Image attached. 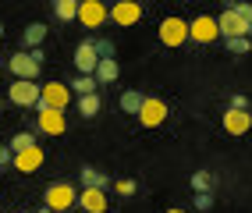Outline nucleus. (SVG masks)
<instances>
[{
    "mask_svg": "<svg viewBox=\"0 0 252 213\" xmlns=\"http://www.w3.org/2000/svg\"><path fill=\"white\" fill-rule=\"evenodd\" d=\"M114 192L117 195H135V182H131V178H121V182H114Z\"/></svg>",
    "mask_w": 252,
    "mask_h": 213,
    "instance_id": "nucleus-26",
    "label": "nucleus"
},
{
    "mask_svg": "<svg viewBox=\"0 0 252 213\" xmlns=\"http://www.w3.org/2000/svg\"><path fill=\"white\" fill-rule=\"evenodd\" d=\"M231 11L238 14L242 22H249V25H252V4H231Z\"/></svg>",
    "mask_w": 252,
    "mask_h": 213,
    "instance_id": "nucleus-28",
    "label": "nucleus"
},
{
    "mask_svg": "<svg viewBox=\"0 0 252 213\" xmlns=\"http://www.w3.org/2000/svg\"><path fill=\"white\" fill-rule=\"evenodd\" d=\"M167 103L160 100V96H146L142 100V110H139V121H142V128H157V124H163L167 121Z\"/></svg>",
    "mask_w": 252,
    "mask_h": 213,
    "instance_id": "nucleus-7",
    "label": "nucleus"
},
{
    "mask_svg": "<svg viewBox=\"0 0 252 213\" xmlns=\"http://www.w3.org/2000/svg\"><path fill=\"white\" fill-rule=\"evenodd\" d=\"M93 46H96L99 61H114V43L110 39H93Z\"/></svg>",
    "mask_w": 252,
    "mask_h": 213,
    "instance_id": "nucleus-25",
    "label": "nucleus"
},
{
    "mask_svg": "<svg viewBox=\"0 0 252 213\" xmlns=\"http://www.w3.org/2000/svg\"><path fill=\"white\" fill-rule=\"evenodd\" d=\"M107 18L114 25H121V29H131L139 18H142V4H135V0H121V4H114Z\"/></svg>",
    "mask_w": 252,
    "mask_h": 213,
    "instance_id": "nucleus-8",
    "label": "nucleus"
},
{
    "mask_svg": "<svg viewBox=\"0 0 252 213\" xmlns=\"http://www.w3.org/2000/svg\"><path fill=\"white\" fill-rule=\"evenodd\" d=\"M189 39L206 46L213 39H220V29H217V18H210V14H199L195 22H189Z\"/></svg>",
    "mask_w": 252,
    "mask_h": 213,
    "instance_id": "nucleus-4",
    "label": "nucleus"
},
{
    "mask_svg": "<svg viewBox=\"0 0 252 213\" xmlns=\"http://www.w3.org/2000/svg\"><path fill=\"white\" fill-rule=\"evenodd\" d=\"M32 146H36V135H32V132H18V135H14V139L7 142V150H11V156H14V153L32 150Z\"/></svg>",
    "mask_w": 252,
    "mask_h": 213,
    "instance_id": "nucleus-22",
    "label": "nucleus"
},
{
    "mask_svg": "<svg viewBox=\"0 0 252 213\" xmlns=\"http://www.w3.org/2000/svg\"><path fill=\"white\" fill-rule=\"evenodd\" d=\"M117 75H121V64H117V57H114V61H99L96 71H93L96 86H110V82H117Z\"/></svg>",
    "mask_w": 252,
    "mask_h": 213,
    "instance_id": "nucleus-16",
    "label": "nucleus"
},
{
    "mask_svg": "<svg viewBox=\"0 0 252 213\" xmlns=\"http://www.w3.org/2000/svg\"><path fill=\"white\" fill-rule=\"evenodd\" d=\"M36 213H50V210H46V206H43V210H36Z\"/></svg>",
    "mask_w": 252,
    "mask_h": 213,
    "instance_id": "nucleus-33",
    "label": "nucleus"
},
{
    "mask_svg": "<svg viewBox=\"0 0 252 213\" xmlns=\"http://www.w3.org/2000/svg\"><path fill=\"white\" fill-rule=\"evenodd\" d=\"M7 96H11L14 107H36L39 103V86H36V82H18V78H14Z\"/></svg>",
    "mask_w": 252,
    "mask_h": 213,
    "instance_id": "nucleus-9",
    "label": "nucleus"
},
{
    "mask_svg": "<svg viewBox=\"0 0 252 213\" xmlns=\"http://www.w3.org/2000/svg\"><path fill=\"white\" fill-rule=\"evenodd\" d=\"M217 29H220V36H224V39H242V36H245V39H252V25H249V22H242L231 7L220 14V18H217Z\"/></svg>",
    "mask_w": 252,
    "mask_h": 213,
    "instance_id": "nucleus-5",
    "label": "nucleus"
},
{
    "mask_svg": "<svg viewBox=\"0 0 252 213\" xmlns=\"http://www.w3.org/2000/svg\"><path fill=\"white\" fill-rule=\"evenodd\" d=\"M7 68H11V75L18 78V82H36L39 71H43V54H39V50H32V54H29V50L11 54Z\"/></svg>",
    "mask_w": 252,
    "mask_h": 213,
    "instance_id": "nucleus-1",
    "label": "nucleus"
},
{
    "mask_svg": "<svg viewBox=\"0 0 252 213\" xmlns=\"http://www.w3.org/2000/svg\"><path fill=\"white\" fill-rule=\"evenodd\" d=\"M4 163H11V150H7V146H0V167H4Z\"/></svg>",
    "mask_w": 252,
    "mask_h": 213,
    "instance_id": "nucleus-31",
    "label": "nucleus"
},
{
    "mask_svg": "<svg viewBox=\"0 0 252 213\" xmlns=\"http://www.w3.org/2000/svg\"><path fill=\"white\" fill-rule=\"evenodd\" d=\"M107 14H110V7H103L99 0H86V4H78V22L86 25V29H99L107 22Z\"/></svg>",
    "mask_w": 252,
    "mask_h": 213,
    "instance_id": "nucleus-10",
    "label": "nucleus"
},
{
    "mask_svg": "<svg viewBox=\"0 0 252 213\" xmlns=\"http://www.w3.org/2000/svg\"><path fill=\"white\" fill-rule=\"evenodd\" d=\"M192 203H195V210H203V213H206V210L213 206V195H210V192H199V195H195Z\"/></svg>",
    "mask_w": 252,
    "mask_h": 213,
    "instance_id": "nucleus-29",
    "label": "nucleus"
},
{
    "mask_svg": "<svg viewBox=\"0 0 252 213\" xmlns=\"http://www.w3.org/2000/svg\"><path fill=\"white\" fill-rule=\"evenodd\" d=\"M192 188H195V195H199V192H210V188H213V178H210L206 171H195V174H192Z\"/></svg>",
    "mask_w": 252,
    "mask_h": 213,
    "instance_id": "nucleus-24",
    "label": "nucleus"
},
{
    "mask_svg": "<svg viewBox=\"0 0 252 213\" xmlns=\"http://www.w3.org/2000/svg\"><path fill=\"white\" fill-rule=\"evenodd\" d=\"M36 118H39V132L43 135H64V132H68L64 110H43V114H36Z\"/></svg>",
    "mask_w": 252,
    "mask_h": 213,
    "instance_id": "nucleus-12",
    "label": "nucleus"
},
{
    "mask_svg": "<svg viewBox=\"0 0 252 213\" xmlns=\"http://www.w3.org/2000/svg\"><path fill=\"white\" fill-rule=\"evenodd\" d=\"M0 39H4V25H0Z\"/></svg>",
    "mask_w": 252,
    "mask_h": 213,
    "instance_id": "nucleus-34",
    "label": "nucleus"
},
{
    "mask_svg": "<svg viewBox=\"0 0 252 213\" xmlns=\"http://www.w3.org/2000/svg\"><path fill=\"white\" fill-rule=\"evenodd\" d=\"M167 213H185V210H178V206H174V210H167Z\"/></svg>",
    "mask_w": 252,
    "mask_h": 213,
    "instance_id": "nucleus-32",
    "label": "nucleus"
},
{
    "mask_svg": "<svg viewBox=\"0 0 252 213\" xmlns=\"http://www.w3.org/2000/svg\"><path fill=\"white\" fill-rule=\"evenodd\" d=\"M78 178H82V188H99V192L110 188V178H107L103 171H96V167H82Z\"/></svg>",
    "mask_w": 252,
    "mask_h": 213,
    "instance_id": "nucleus-17",
    "label": "nucleus"
},
{
    "mask_svg": "<svg viewBox=\"0 0 252 213\" xmlns=\"http://www.w3.org/2000/svg\"><path fill=\"white\" fill-rule=\"evenodd\" d=\"M160 43L163 46H181V43H189V22L185 18H163L160 22Z\"/></svg>",
    "mask_w": 252,
    "mask_h": 213,
    "instance_id": "nucleus-6",
    "label": "nucleus"
},
{
    "mask_svg": "<svg viewBox=\"0 0 252 213\" xmlns=\"http://www.w3.org/2000/svg\"><path fill=\"white\" fill-rule=\"evenodd\" d=\"M96 64H99V54H96L93 39L78 43V50H75V68H78V75H93V71H96Z\"/></svg>",
    "mask_w": 252,
    "mask_h": 213,
    "instance_id": "nucleus-13",
    "label": "nucleus"
},
{
    "mask_svg": "<svg viewBox=\"0 0 252 213\" xmlns=\"http://www.w3.org/2000/svg\"><path fill=\"white\" fill-rule=\"evenodd\" d=\"M11 163H14V171L32 174V171H39V167H43V150H39V146H32V150H25V153H14Z\"/></svg>",
    "mask_w": 252,
    "mask_h": 213,
    "instance_id": "nucleus-15",
    "label": "nucleus"
},
{
    "mask_svg": "<svg viewBox=\"0 0 252 213\" xmlns=\"http://www.w3.org/2000/svg\"><path fill=\"white\" fill-rule=\"evenodd\" d=\"M46 210H54V213H68L71 206H75V199H78V192H75V185L71 182H54L46 188Z\"/></svg>",
    "mask_w": 252,
    "mask_h": 213,
    "instance_id": "nucleus-3",
    "label": "nucleus"
},
{
    "mask_svg": "<svg viewBox=\"0 0 252 213\" xmlns=\"http://www.w3.org/2000/svg\"><path fill=\"white\" fill-rule=\"evenodd\" d=\"M68 89L78 92V96H89V92H96V78H93V75H78V78L68 82Z\"/></svg>",
    "mask_w": 252,
    "mask_h": 213,
    "instance_id": "nucleus-23",
    "label": "nucleus"
},
{
    "mask_svg": "<svg viewBox=\"0 0 252 213\" xmlns=\"http://www.w3.org/2000/svg\"><path fill=\"white\" fill-rule=\"evenodd\" d=\"M231 110H249V100L238 92V96H231Z\"/></svg>",
    "mask_w": 252,
    "mask_h": 213,
    "instance_id": "nucleus-30",
    "label": "nucleus"
},
{
    "mask_svg": "<svg viewBox=\"0 0 252 213\" xmlns=\"http://www.w3.org/2000/svg\"><path fill=\"white\" fill-rule=\"evenodd\" d=\"M68 103H71L68 82H46V86H39V103L32 110H36V114H43V110H64Z\"/></svg>",
    "mask_w": 252,
    "mask_h": 213,
    "instance_id": "nucleus-2",
    "label": "nucleus"
},
{
    "mask_svg": "<svg viewBox=\"0 0 252 213\" xmlns=\"http://www.w3.org/2000/svg\"><path fill=\"white\" fill-rule=\"evenodd\" d=\"M142 100H146V96H142L139 89H128V92H121V110H125V114H135V118H139Z\"/></svg>",
    "mask_w": 252,
    "mask_h": 213,
    "instance_id": "nucleus-20",
    "label": "nucleus"
},
{
    "mask_svg": "<svg viewBox=\"0 0 252 213\" xmlns=\"http://www.w3.org/2000/svg\"><path fill=\"white\" fill-rule=\"evenodd\" d=\"M43 39H46V25H43V22H32V25L22 32V43L29 46V54H32V50H39Z\"/></svg>",
    "mask_w": 252,
    "mask_h": 213,
    "instance_id": "nucleus-18",
    "label": "nucleus"
},
{
    "mask_svg": "<svg viewBox=\"0 0 252 213\" xmlns=\"http://www.w3.org/2000/svg\"><path fill=\"white\" fill-rule=\"evenodd\" d=\"M50 213H54V210H50Z\"/></svg>",
    "mask_w": 252,
    "mask_h": 213,
    "instance_id": "nucleus-35",
    "label": "nucleus"
},
{
    "mask_svg": "<svg viewBox=\"0 0 252 213\" xmlns=\"http://www.w3.org/2000/svg\"><path fill=\"white\" fill-rule=\"evenodd\" d=\"M249 46H252V39H245V36L242 39H227V50L231 54H249Z\"/></svg>",
    "mask_w": 252,
    "mask_h": 213,
    "instance_id": "nucleus-27",
    "label": "nucleus"
},
{
    "mask_svg": "<svg viewBox=\"0 0 252 213\" xmlns=\"http://www.w3.org/2000/svg\"><path fill=\"white\" fill-rule=\"evenodd\" d=\"M249 128H252V114L249 110H224V132L227 135H245L249 132Z\"/></svg>",
    "mask_w": 252,
    "mask_h": 213,
    "instance_id": "nucleus-14",
    "label": "nucleus"
},
{
    "mask_svg": "<svg viewBox=\"0 0 252 213\" xmlns=\"http://www.w3.org/2000/svg\"><path fill=\"white\" fill-rule=\"evenodd\" d=\"M75 203L82 206V213H107V206H110L107 192H99V188H82Z\"/></svg>",
    "mask_w": 252,
    "mask_h": 213,
    "instance_id": "nucleus-11",
    "label": "nucleus"
},
{
    "mask_svg": "<svg viewBox=\"0 0 252 213\" xmlns=\"http://www.w3.org/2000/svg\"><path fill=\"white\" fill-rule=\"evenodd\" d=\"M103 100H99V92H89V96H78V114L82 118H96Z\"/></svg>",
    "mask_w": 252,
    "mask_h": 213,
    "instance_id": "nucleus-19",
    "label": "nucleus"
},
{
    "mask_svg": "<svg viewBox=\"0 0 252 213\" xmlns=\"http://www.w3.org/2000/svg\"><path fill=\"white\" fill-rule=\"evenodd\" d=\"M54 14L61 22H75L78 18V0H57L54 4Z\"/></svg>",
    "mask_w": 252,
    "mask_h": 213,
    "instance_id": "nucleus-21",
    "label": "nucleus"
}]
</instances>
